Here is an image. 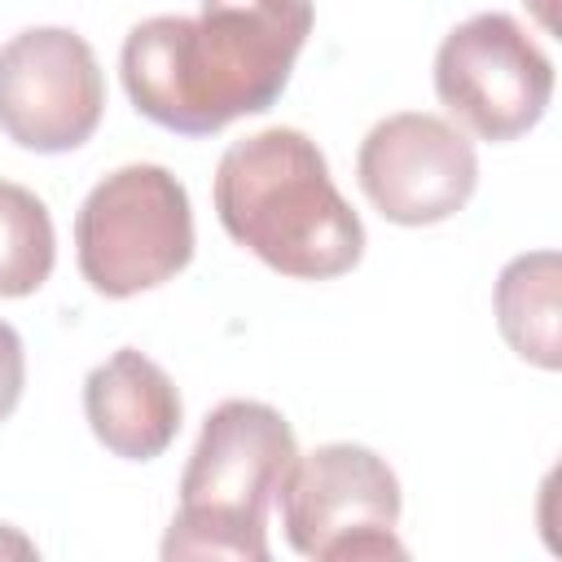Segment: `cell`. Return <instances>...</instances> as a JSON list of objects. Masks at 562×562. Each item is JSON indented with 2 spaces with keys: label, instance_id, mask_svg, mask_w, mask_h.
I'll return each mask as SVG.
<instances>
[{
  "label": "cell",
  "instance_id": "6da1fadb",
  "mask_svg": "<svg viewBox=\"0 0 562 562\" xmlns=\"http://www.w3.org/2000/svg\"><path fill=\"white\" fill-rule=\"evenodd\" d=\"M312 35V0H202L198 18L158 13L123 40L132 105L180 136H211L263 114L290 83Z\"/></svg>",
  "mask_w": 562,
  "mask_h": 562
},
{
  "label": "cell",
  "instance_id": "7a4b0ae2",
  "mask_svg": "<svg viewBox=\"0 0 562 562\" xmlns=\"http://www.w3.org/2000/svg\"><path fill=\"white\" fill-rule=\"evenodd\" d=\"M224 233L294 281H329L360 263L364 224L329 180V162L299 127L233 140L215 167Z\"/></svg>",
  "mask_w": 562,
  "mask_h": 562
},
{
  "label": "cell",
  "instance_id": "3957f363",
  "mask_svg": "<svg viewBox=\"0 0 562 562\" xmlns=\"http://www.w3.org/2000/svg\"><path fill=\"white\" fill-rule=\"evenodd\" d=\"M294 457V430L272 404H215L180 474V509L162 536V558L268 562V505Z\"/></svg>",
  "mask_w": 562,
  "mask_h": 562
},
{
  "label": "cell",
  "instance_id": "277c9868",
  "mask_svg": "<svg viewBox=\"0 0 562 562\" xmlns=\"http://www.w3.org/2000/svg\"><path fill=\"white\" fill-rule=\"evenodd\" d=\"M75 259L105 299H132L171 281L193 259L184 184L158 162H127L97 180L75 215Z\"/></svg>",
  "mask_w": 562,
  "mask_h": 562
},
{
  "label": "cell",
  "instance_id": "5b68a950",
  "mask_svg": "<svg viewBox=\"0 0 562 562\" xmlns=\"http://www.w3.org/2000/svg\"><path fill=\"white\" fill-rule=\"evenodd\" d=\"M277 505L285 540L303 558H404V544L395 540L400 479L364 443H321L307 457H294Z\"/></svg>",
  "mask_w": 562,
  "mask_h": 562
},
{
  "label": "cell",
  "instance_id": "8992f818",
  "mask_svg": "<svg viewBox=\"0 0 562 562\" xmlns=\"http://www.w3.org/2000/svg\"><path fill=\"white\" fill-rule=\"evenodd\" d=\"M435 97L479 140L527 136L553 97V61L509 13H474L435 53Z\"/></svg>",
  "mask_w": 562,
  "mask_h": 562
},
{
  "label": "cell",
  "instance_id": "52a82bcc",
  "mask_svg": "<svg viewBox=\"0 0 562 562\" xmlns=\"http://www.w3.org/2000/svg\"><path fill=\"white\" fill-rule=\"evenodd\" d=\"M105 110L97 53L70 26H31L0 48V132L35 154L79 149Z\"/></svg>",
  "mask_w": 562,
  "mask_h": 562
},
{
  "label": "cell",
  "instance_id": "ba28073f",
  "mask_svg": "<svg viewBox=\"0 0 562 562\" xmlns=\"http://www.w3.org/2000/svg\"><path fill=\"white\" fill-rule=\"evenodd\" d=\"M356 180L382 220L422 228L452 220L474 198L479 158L457 123L404 110L369 127L356 154Z\"/></svg>",
  "mask_w": 562,
  "mask_h": 562
},
{
  "label": "cell",
  "instance_id": "9c48e42d",
  "mask_svg": "<svg viewBox=\"0 0 562 562\" xmlns=\"http://www.w3.org/2000/svg\"><path fill=\"white\" fill-rule=\"evenodd\" d=\"M83 417L97 443L123 461H154L180 435V391L162 364L119 347L83 378Z\"/></svg>",
  "mask_w": 562,
  "mask_h": 562
},
{
  "label": "cell",
  "instance_id": "30bf717a",
  "mask_svg": "<svg viewBox=\"0 0 562 562\" xmlns=\"http://www.w3.org/2000/svg\"><path fill=\"white\" fill-rule=\"evenodd\" d=\"M558 290H562V259L558 250H527L514 255L496 277V325L501 338L536 369L562 364V316H558Z\"/></svg>",
  "mask_w": 562,
  "mask_h": 562
},
{
  "label": "cell",
  "instance_id": "8fae6325",
  "mask_svg": "<svg viewBox=\"0 0 562 562\" xmlns=\"http://www.w3.org/2000/svg\"><path fill=\"white\" fill-rule=\"evenodd\" d=\"M57 259V233L48 206L13 184L0 180V299H26L35 294Z\"/></svg>",
  "mask_w": 562,
  "mask_h": 562
},
{
  "label": "cell",
  "instance_id": "7c38bea8",
  "mask_svg": "<svg viewBox=\"0 0 562 562\" xmlns=\"http://www.w3.org/2000/svg\"><path fill=\"white\" fill-rule=\"evenodd\" d=\"M26 386V356H22V338L9 321H0V422L13 417L18 400Z\"/></svg>",
  "mask_w": 562,
  "mask_h": 562
},
{
  "label": "cell",
  "instance_id": "4fadbf2b",
  "mask_svg": "<svg viewBox=\"0 0 562 562\" xmlns=\"http://www.w3.org/2000/svg\"><path fill=\"white\" fill-rule=\"evenodd\" d=\"M4 553H18V558H35V544L26 536H18L13 527H0V558Z\"/></svg>",
  "mask_w": 562,
  "mask_h": 562
},
{
  "label": "cell",
  "instance_id": "5bb4252c",
  "mask_svg": "<svg viewBox=\"0 0 562 562\" xmlns=\"http://www.w3.org/2000/svg\"><path fill=\"white\" fill-rule=\"evenodd\" d=\"M531 4V13H536V22L544 26V31H553V0H527Z\"/></svg>",
  "mask_w": 562,
  "mask_h": 562
}]
</instances>
